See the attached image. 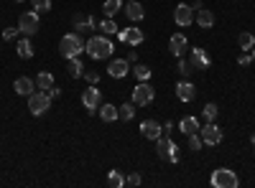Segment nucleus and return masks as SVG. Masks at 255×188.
Segmentation results:
<instances>
[{"label":"nucleus","mask_w":255,"mask_h":188,"mask_svg":"<svg viewBox=\"0 0 255 188\" xmlns=\"http://www.w3.org/2000/svg\"><path fill=\"white\" fill-rule=\"evenodd\" d=\"M140 181H143L140 173H130V176L125 178V186H140Z\"/></svg>","instance_id":"36"},{"label":"nucleus","mask_w":255,"mask_h":188,"mask_svg":"<svg viewBox=\"0 0 255 188\" xmlns=\"http://www.w3.org/2000/svg\"><path fill=\"white\" fill-rule=\"evenodd\" d=\"M189 137V150H202V137H199V132H194V135H186Z\"/></svg>","instance_id":"34"},{"label":"nucleus","mask_w":255,"mask_h":188,"mask_svg":"<svg viewBox=\"0 0 255 188\" xmlns=\"http://www.w3.org/2000/svg\"><path fill=\"white\" fill-rule=\"evenodd\" d=\"M189 61H191V66H194V71L209 69V64H212V59L207 56V51H204V49H191V56H189Z\"/></svg>","instance_id":"13"},{"label":"nucleus","mask_w":255,"mask_h":188,"mask_svg":"<svg viewBox=\"0 0 255 188\" xmlns=\"http://www.w3.org/2000/svg\"><path fill=\"white\" fill-rule=\"evenodd\" d=\"M84 79H87L90 84H97V81H100V74H97V71H84Z\"/></svg>","instance_id":"38"},{"label":"nucleus","mask_w":255,"mask_h":188,"mask_svg":"<svg viewBox=\"0 0 255 188\" xmlns=\"http://www.w3.org/2000/svg\"><path fill=\"white\" fill-rule=\"evenodd\" d=\"M128 61H130V64H135V61H138V54L130 51V54H128Z\"/></svg>","instance_id":"40"},{"label":"nucleus","mask_w":255,"mask_h":188,"mask_svg":"<svg viewBox=\"0 0 255 188\" xmlns=\"http://www.w3.org/2000/svg\"><path fill=\"white\" fill-rule=\"evenodd\" d=\"M176 69H179V74H181L184 79H189V76H191V71H194L191 61H189V59H184V56H179V66H176Z\"/></svg>","instance_id":"30"},{"label":"nucleus","mask_w":255,"mask_h":188,"mask_svg":"<svg viewBox=\"0 0 255 188\" xmlns=\"http://www.w3.org/2000/svg\"><path fill=\"white\" fill-rule=\"evenodd\" d=\"M15 51H18V56H20V59H31V56H33V46H31V41H28V36L18 41V46H15Z\"/></svg>","instance_id":"25"},{"label":"nucleus","mask_w":255,"mask_h":188,"mask_svg":"<svg viewBox=\"0 0 255 188\" xmlns=\"http://www.w3.org/2000/svg\"><path fill=\"white\" fill-rule=\"evenodd\" d=\"M82 51H84V41H82L79 33H67V36L59 41V54H61L64 59H74V56H79Z\"/></svg>","instance_id":"2"},{"label":"nucleus","mask_w":255,"mask_h":188,"mask_svg":"<svg viewBox=\"0 0 255 188\" xmlns=\"http://www.w3.org/2000/svg\"><path fill=\"white\" fill-rule=\"evenodd\" d=\"M69 61V76H74V79H82L84 76V64H82V61H79V56H74V59H67Z\"/></svg>","instance_id":"24"},{"label":"nucleus","mask_w":255,"mask_h":188,"mask_svg":"<svg viewBox=\"0 0 255 188\" xmlns=\"http://www.w3.org/2000/svg\"><path fill=\"white\" fill-rule=\"evenodd\" d=\"M238 44H240V49H243V51H250V49H255V36L245 31V33H240V36H238Z\"/></svg>","instance_id":"28"},{"label":"nucleus","mask_w":255,"mask_h":188,"mask_svg":"<svg viewBox=\"0 0 255 188\" xmlns=\"http://www.w3.org/2000/svg\"><path fill=\"white\" fill-rule=\"evenodd\" d=\"M13 89H15V94H20V97H31V94L36 92V81L28 79V76H18V79L13 81Z\"/></svg>","instance_id":"14"},{"label":"nucleus","mask_w":255,"mask_h":188,"mask_svg":"<svg viewBox=\"0 0 255 188\" xmlns=\"http://www.w3.org/2000/svg\"><path fill=\"white\" fill-rule=\"evenodd\" d=\"M209 183H212V188H238L240 178L235 176V171H230V168H217L215 173H212Z\"/></svg>","instance_id":"5"},{"label":"nucleus","mask_w":255,"mask_h":188,"mask_svg":"<svg viewBox=\"0 0 255 188\" xmlns=\"http://www.w3.org/2000/svg\"><path fill=\"white\" fill-rule=\"evenodd\" d=\"M84 51H87L90 59L102 61V59L113 56L115 46H113V41H110L108 36H92V38H87V44H84Z\"/></svg>","instance_id":"1"},{"label":"nucleus","mask_w":255,"mask_h":188,"mask_svg":"<svg viewBox=\"0 0 255 188\" xmlns=\"http://www.w3.org/2000/svg\"><path fill=\"white\" fill-rule=\"evenodd\" d=\"M108 183H110L113 188H123V186H125V176H123L120 171H110V173H108Z\"/></svg>","instance_id":"32"},{"label":"nucleus","mask_w":255,"mask_h":188,"mask_svg":"<svg viewBox=\"0 0 255 188\" xmlns=\"http://www.w3.org/2000/svg\"><path fill=\"white\" fill-rule=\"evenodd\" d=\"M238 64H240V66H248V64H253V56H250V51H245V54L238 59Z\"/></svg>","instance_id":"37"},{"label":"nucleus","mask_w":255,"mask_h":188,"mask_svg":"<svg viewBox=\"0 0 255 188\" xmlns=\"http://www.w3.org/2000/svg\"><path fill=\"white\" fill-rule=\"evenodd\" d=\"M123 8V0H105V5H102V10H105V18H113L118 10Z\"/></svg>","instance_id":"27"},{"label":"nucleus","mask_w":255,"mask_h":188,"mask_svg":"<svg viewBox=\"0 0 255 188\" xmlns=\"http://www.w3.org/2000/svg\"><path fill=\"white\" fill-rule=\"evenodd\" d=\"M133 74H135V79H138V81H151V74H153V71L148 69L145 64H138V66L133 69Z\"/></svg>","instance_id":"31"},{"label":"nucleus","mask_w":255,"mask_h":188,"mask_svg":"<svg viewBox=\"0 0 255 188\" xmlns=\"http://www.w3.org/2000/svg\"><path fill=\"white\" fill-rule=\"evenodd\" d=\"M250 56H253V64H255V49H253V54H250Z\"/></svg>","instance_id":"42"},{"label":"nucleus","mask_w":255,"mask_h":188,"mask_svg":"<svg viewBox=\"0 0 255 188\" xmlns=\"http://www.w3.org/2000/svg\"><path fill=\"white\" fill-rule=\"evenodd\" d=\"M194 20H197L199 28H212V26H215V13H212L209 8H199L197 15H194Z\"/></svg>","instance_id":"19"},{"label":"nucleus","mask_w":255,"mask_h":188,"mask_svg":"<svg viewBox=\"0 0 255 188\" xmlns=\"http://www.w3.org/2000/svg\"><path fill=\"white\" fill-rule=\"evenodd\" d=\"M128 3H130V0H128Z\"/></svg>","instance_id":"43"},{"label":"nucleus","mask_w":255,"mask_h":188,"mask_svg":"<svg viewBox=\"0 0 255 188\" xmlns=\"http://www.w3.org/2000/svg\"><path fill=\"white\" fill-rule=\"evenodd\" d=\"M28 110H31V115L33 117H41V115H46L49 110H51V94L49 92H33L31 97H28Z\"/></svg>","instance_id":"4"},{"label":"nucleus","mask_w":255,"mask_h":188,"mask_svg":"<svg viewBox=\"0 0 255 188\" xmlns=\"http://www.w3.org/2000/svg\"><path fill=\"white\" fill-rule=\"evenodd\" d=\"M18 28H20V33H23V36L31 38V36L38 31V13H36V10L20 13V18H18Z\"/></svg>","instance_id":"8"},{"label":"nucleus","mask_w":255,"mask_h":188,"mask_svg":"<svg viewBox=\"0 0 255 188\" xmlns=\"http://www.w3.org/2000/svg\"><path fill=\"white\" fill-rule=\"evenodd\" d=\"M49 94H51V99H56V97H61V89H56V87H51V89H49Z\"/></svg>","instance_id":"39"},{"label":"nucleus","mask_w":255,"mask_h":188,"mask_svg":"<svg viewBox=\"0 0 255 188\" xmlns=\"http://www.w3.org/2000/svg\"><path fill=\"white\" fill-rule=\"evenodd\" d=\"M31 5L36 13H49L51 10V0H31Z\"/></svg>","instance_id":"33"},{"label":"nucleus","mask_w":255,"mask_h":188,"mask_svg":"<svg viewBox=\"0 0 255 188\" xmlns=\"http://www.w3.org/2000/svg\"><path fill=\"white\" fill-rule=\"evenodd\" d=\"M174 20H176V26L186 28L194 23V8H189V3H179L174 8Z\"/></svg>","instance_id":"10"},{"label":"nucleus","mask_w":255,"mask_h":188,"mask_svg":"<svg viewBox=\"0 0 255 188\" xmlns=\"http://www.w3.org/2000/svg\"><path fill=\"white\" fill-rule=\"evenodd\" d=\"M135 117V104L133 102H125L118 107V120H125V122H130Z\"/></svg>","instance_id":"23"},{"label":"nucleus","mask_w":255,"mask_h":188,"mask_svg":"<svg viewBox=\"0 0 255 188\" xmlns=\"http://www.w3.org/2000/svg\"><path fill=\"white\" fill-rule=\"evenodd\" d=\"M118 38L123 41V44H128V46H140L145 36H143L140 28L133 26V28H120V31H118Z\"/></svg>","instance_id":"11"},{"label":"nucleus","mask_w":255,"mask_h":188,"mask_svg":"<svg viewBox=\"0 0 255 188\" xmlns=\"http://www.w3.org/2000/svg\"><path fill=\"white\" fill-rule=\"evenodd\" d=\"M97 112H100V117H102L105 122H115V120H118V107H115V104H110V102H108V104H100Z\"/></svg>","instance_id":"22"},{"label":"nucleus","mask_w":255,"mask_h":188,"mask_svg":"<svg viewBox=\"0 0 255 188\" xmlns=\"http://www.w3.org/2000/svg\"><path fill=\"white\" fill-rule=\"evenodd\" d=\"M156 153L161 160H168V163H179V145L168 137V135H161L156 140Z\"/></svg>","instance_id":"3"},{"label":"nucleus","mask_w":255,"mask_h":188,"mask_svg":"<svg viewBox=\"0 0 255 188\" xmlns=\"http://www.w3.org/2000/svg\"><path fill=\"white\" fill-rule=\"evenodd\" d=\"M217 115H220V107H217L215 102H207V104H204V110H202V117H204L207 122H215Z\"/></svg>","instance_id":"26"},{"label":"nucleus","mask_w":255,"mask_h":188,"mask_svg":"<svg viewBox=\"0 0 255 188\" xmlns=\"http://www.w3.org/2000/svg\"><path fill=\"white\" fill-rule=\"evenodd\" d=\"M199 137L204 145H220L222 142V127H217L215 122H207L204 127H199Z\"/></svg>","instance_id":"9"},{"label":"nucleus","mask_w":255,"mask_h":188,"mask_svg":"<svg viewBox=\"0 0 255 188\" xmlns=\"http://www.w3.org/2000/svg\"><path fill=\"white\" fill-rule=\"evenodd\" d=\"M51 87H54V74H51V71H41V74L36 76V89L49 92Z\"/></svg>","instance_id":"21"},{"label":"nucleus","mask_w":255,"mask_h":188,"mask_svg":"<svg viewBox=\"0 0 255 188\" xmlns=\"http://www.w3.org/2000/svg\"><path fill=\"white\" fill-rule=\"evenodd\" d=\"M18 36H20V28H18V26H15V28H5V31H3V38H5V41H15Z\"/></svg>","instance_id":"35"},{"label":"nucleus","mask_w":255,"mask_h":188,"mask_svg":"<svg viewBox=\"0 0 255 188\" xmlns=\"http://www.w3.org/2000/svg\"><path fill=\"white\" fill-rule=\"evenodd\" d=\"M156 99V89L148 84V81H140V84L133 89V104L135 107H148Z\"/></svg>","instance_id":"6"},{"label":"nucleus","mask_w":255,"mask_h":188,"mask_svg":"<svg viewBox=\"0 0 255 188\" xmlns=\"http://www.w3.org/2000/svg\"><path fill=\"white\" fill-rule=\"evenodd\" d=\"M176 97H179L181 102H191V99L197 97V87L191 84L189 79H181L179 84H176Z\"/></svg>","instance_id":"16"},{"label":"nucleus","mask_w":255,"mask_h":188,"mask_svg":"<svg viewBox=\"0 0 255 188\" xmlns=\"http://www.w3.org/2000/svg\"><path fill=\"white\" fill-rule=\"evenodd\" d=\"M97 28H100V31H102L105 36H113V33H118V31H120V28H118V23H115L113 18H105L102 23L97 26Z\"/></svg>","instance_id":"29"},{"label":"nucleus","mask_w":255,"mask_h":188,"mask_svg":"<svg viewBox=\"0 0 255 188\" xmlns=\"http://www.w3.org/2000/svg\"><path fill=\"white\" fill-rule=\"evenodd\" d=\"M128 64H130L128 59H113V61H110V66H108V74H110L113 79H123V76L128 74V69H130Z\"/></svg>","instance_id":"17"},{"label":"nucleus","mask_w":255,"mask_h":188,"mask_svg":"<svg viewBox=\"0 0 255 188\" xmlns=\"http://www.w3.org/2000/svg\"><path fill=\"white\" fill-rule=\"evenodd\" d=\"M123 10H125L128 20H133V23L143 20V15H145V10H143V5L138 3V0H130V3H125V5H123Z\"/></svg>","instance_id":"18"},{"label":"nucleus","mask_w":255,"mask_h":188,"mask_svg":"<svg viewBox=\"0 0 255 188\" xmlns=\"http://www.w3.org/2000/svg\"><path fill=\"white\" fill-rule=\"evenodd\" d=\"M82 104H84V110H87V115H95L97 110H100V104H102V94H100V89L92 84V87H87L82 92Z\"/></svg>","instance_id":"7"},{"label":"nucleus","mask_w":255,"mask_h":188,"mask_svg":"<svg viewBox=\"0 0 255 188\" xmlns=\"http://www.w3.org/2000/svg\"><path fill=\"white\" fill-rule=\"evenodd\" d=\"M250 142H253V148H255V132H253V135H250Z\"/></svg>","instance_id":"41"},{"label":"nucleus","mask_w":255,"mask_h":188,"mask_svg":"<svg viewBox=\"0 0 255 188\" xmlns=\"http://www.w3.org/2000/svg\"><path fill=\"white\" fill-rule=\"evenodd\" d=\"M140 135L148 140H158L163 135V125L156 120H145V122H140Z\"/></svg>","instance_id":"12"},{"label":"nucleus","mask_w":255,"mask_h":188,"mask_svg":"<svg viewBox=\"0 0 255 188\" xmlns=\"http://www.w3.org/2000/svg\"><path fill=\"white\" fill-rule=\"evenodd\" d=\"M168 49H171V54L179 59V56H184L186 54V49H189V38L184 36V33H174L171 36V41H168Z\"/></svg>","instance_id":"15"},{"label":"nucleus","mask_w":255,"mask_h":188,"mask_svg":"<svg viewBox=\"0 0 255 188\" xmlns=\"http://www.w3.org/2000/svg\"><path fill=\"white\" fill-rule=\"evenodd\" d=\"M199 127H202V125H199V120L197 117H184L181 122H179V130L184 132V135H194V132H199Z\"/></svg>","instance_id":"20"}]
</instances>
